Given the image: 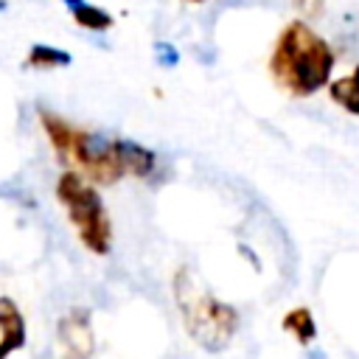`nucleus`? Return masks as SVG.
I'll return each mask as SVG.
<instances>
[{"instance_id":"1","label":"nucleus","mask_w":359,"mask_h":359,"mask_svg":"<svg viewBox=\"0 0 359 359\" xmlns=\"http://www.w3.org/2000/svg\"><path fill=\"white\" fill-rule=\"evenodd\" d=\"M334 45L303 17H292L275 36L266 59L272 84L289 98H311L334 79Z\"/></svg>"},{"instance_id":"2","label":"nucleus","mask_w":359,"mask_h":359,"mask_svg":"<svg viewBox=\"0 0 359 359\" xmlns=\"http://www.w3.org/2000/svg\"><path fill=\"white\" fill-rule=\"evenodd\" d=\"M39 126L53 154L73 171L84 174L95 185H115L129 177V137H107L84 129L53 109H39Z\"/></svg>"},{"instance_id":"3","label":"nucleus","mask_w":359,"mask_h":359,"mask_svg":"<svg viewBox=\"0 0 359 359\" xmlns=\"http://www.w3.org/2000/svg\"><path fill=\"white\" fill-rule=\"evenodd\" d=\"M171 289L185 334L208 353L224 351L238 331V311L230 303L213 297L185 266L174 272Z\"/></svg>"},{"instance_id":"4","label":"nucleus","mask_w":359,"mask_h":359,"mask_svg":"<svg viewBox=\"0 0 359 359\" xmlns=\"http://www.w3.org/2000/svg\"><path fill=\"white\" fill-rule=\"evenodd\" d=\"M56 202L62 205L79 244L93 255H109L112 250V219L98 194V185L84 174L67 168L53 185Z\"/></svg>"},{"instance_id":"5","label":"nucleus","mask_w":359,"mask_h":359,"mask_svg":"<svg viewBox=\"0 0 359 359\" xmlns=\"http://www.w3.org/2000/svg\"><path fill=\"white\" fill-rule=\"evenodd\" d=\"M53 348L59 359H93L95 353V334L87 309H70L56 323Z\"/></svg>"},{"instance_id":"6","label":"nucleus","mask_w":359,"mask_h":359,"mask_svg":"<svg viewBox=\"0 0 359 359\" xmlns=\"http://www.w3.org/2000/svg\"><path fill=\"white\" fill-rule=\"evenodd\" d=\"M25 317L11 297H0V359H8L25 345Z\"/></svg>"},{"instance_id":"7","label":"nucleus","mask_w":359,"mask_h":359,"mask_svg":"<svg viewBox=\"0 0 359 359\" xmlns=\"http://www.w3.org/2000/svg\"><path fill=\"white\" fill-rule=\"evenodd\" d=\"M65 6V11L70 14V20L81 28V31H90V34H107L115 28V17L109 8L98 6V3H90V0H59Z\"/></svg>"},{"instance_id":"8","label":"nucleus","mask_w":359,"mask_h":359,"mask_svg":"<svg viewBox=\"0 0 359 359\" xmlns=\"http://www.w3.org/2000/svg\"><path fill=\"white\" fill-rule=\"evenodd\" d=\"M325 90H328L331 104H337L342 112L359 118V65H353L351 73H345L339 79H331V84Z\"/></svg>"},{"instance_id":"9","label":"nucleus","mask_w":359,"mask_h":359,"mask_svg":"<svg viewBox=\"0 0 359 359\" xmlns=\"http://www.w3.org/2000/svg\"><path fill=\"white\" fill-rule=\"evenodd\" d=\"M22 65L28 70H62V67H70L73 65V56L65 48L48 45V42H36V45L28 48Z\"/></svg>"},{"instance_id":"10","label":"nucleus","mask_w":359,"mask_h":359,"mask_svg":"<svg viewBox=\"0 0 359 359\" xmlns=\"http://www.w3.org/2000/svg\"><path fill=\"white\" fill-rule=\"evenodd\" d=\"M280 328H283L286 334H292L297 345H311L314 337H317L314 314H311V309H306V306L289 309V311L283 314V320H280Z\"/></svg>"},{"instance_id":"11","label":"nucleus","mask_w":359,"mask_h":359,"mask_svg":"<svg viewBox=\"0 0 359 359\" xmlns=\"http://www.w3.org/2000/svg\"><path fill=\"white\" fill-rule=\"evenodd\" d=\"M292 8L297 11V17L311 22L314 17H320L325 11V0H292Z\"/></svg>"},{"instance_id":"12","label":"nucleus","mask_w":359,"mask_h":359,"mask_svg":"<svg viewBox=\"0 0 359 359\" xmlns=\"http://www.w3.org/2000/svg\"><path fill=\"white\" fill-rule=\"evenodd\" d=\"M180 3H188V6H202V3H208V0H180Z\"/></svg>"},{"instance_id":"13","label":"nucleus","mask_w":359,"mask_h":359,"mask_svg":"<svg viewBox=\"0 0 359 359\" xmlns=\"http://www.w3.org/2000/svg\"><path fill=\"white\" fill-rule=\"evenodd\" d=\"M6 8H8V0H0V14H3Z\"/></svg>"}]
</instances>
